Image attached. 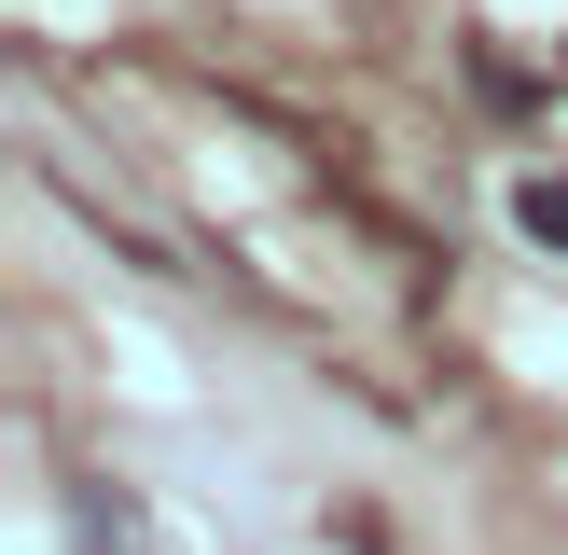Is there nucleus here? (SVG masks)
<instances>
[{
  "label": "nucleus",
  "mask_w": 568,
  "mask_h": 555,
  "mask_svg": "<svg viewBox=\"0 0 568 555\" xmlns=\"http://www.w3.org/2000/svg\"><path fill=\"white\" fill-rule=\"evenodd\" d=\"M514 236L527 250H568V167H527V181H514Z\"/></svg>",
  "instance_id": "2"
},
{
  "label": "nucleus",
  "mask_w": 568,
  "mask_h": 555,
  "mask_svg": "<svg viewBox=\"0 0 568 555\" xmlns=\"http://www.w3.org/2000/svg\"><path fill=\"white\" fill-rule=\"evenodd\" d=\"M70 555H153L139 500H125V486H70Z\"/></svg>",
  "instance_id": "1"
}]
</instances>
